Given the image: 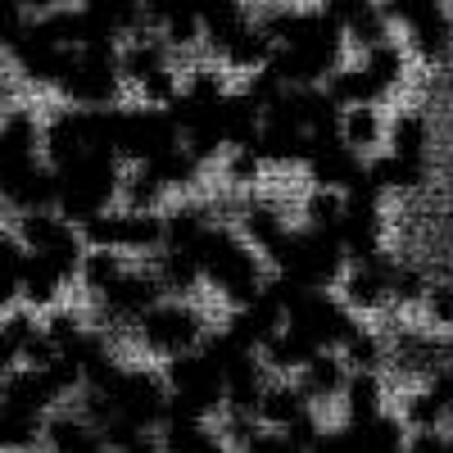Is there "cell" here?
<instances>
[{
  "mask_svg": "<svg viewBox=\"0 0 453 453\" xmlns=\"http://www.w3.org/2000/svg\"><path fill=\"white\" fill-rule=\"evenodd\" d=\"M273 36V59L268 68L286 87H322L331 73L345 64L349 36L322 5L299 10V5H273L258 14Z\"/></svg>",
  "mask_w": 453,
  "mask_h": 453,
  "instance_id": "6da1fadb",
  "label": "cell"
},
{
  "mask_svg": "<svg viewBox=\"0 0 453 453\" xmlns=\"http://www.w3.org/2000/svg\"><path fill=\"white\" fill-rule=\"evenodd\" d=\"M226 82H222V68H191L181 73V87L168 104L173 123L181 132V145L196 150V155L209 164L226 150V136H222V119H226Z\"/></svg>",
  "mask_w": 453,
  "mask_h": 453,
  "instance_id": "7a4b0ae2",
  "label": "cell"
},
{
  "mask_svg": "<svg viewBox=\"0 0 453 453\" xmlns=\"http://www.w3.org/2000/svg\"><path fill=\"white\" fill-rule=\"evenodd\" d=\"M273 281L286 290H331L349 268V254L331 232H313V226H290L286 241L268 254Z\"/></svg>",
  "mask_w": 453,
  "mask_h": 453,
  "instance_id": "3957f363",
  "label": "cell"
},
{
  "mask_svg": "<svg viewBox=\"0 0 453 453\" xmlns=\"http://www.w3.org/2000/svg\"><path fill=\"white\" fill-rule=\"evenodd\" d=\"M263 263L268 258L236 232V222H213L204 245H200V273L232 309H241L245 299H254L263 286H268Z\"/></svg>",
  "mask_w": 453,
  "mask_h": 453,
  "instance_id": "277c9868",
  "label": "cell"
},
{
  "mask_svg": "<svg viewBox=\"0 0 453 453\" xmlns=\"http://www.w3.org/2000/svg\"><path fill=\"white\" fill-rule=\"evenodd\" d=\"M119 191H123V159L109 155V150H96V155L55 168V209L78 226L119 204Z\"/></svg>",
  "mask_w": 453,
  "mask_h": 453,
  "instance_id": "5b68a950",
  "label": "cell"
},
{
  "mask_svg": "<svg viewBox=\"0 0 453 453\" xmlns=\"http://www.w3.org/2000/svg\"><path fill=\"white\" fill-rule=\"evenodd\" d=\"M55 91H59L64 104H78V109H109V104H119V96L127 91L123 68H119V46H104V42L78 46L68 55Z\"/></svg>",
  "mask_w": 453,
  "mask_h": 453,
  "instance_id": "8992f818",
  "label": "cell"
},
{
  "mask_svg": "<svg viewBox=\"0 0 453 453\" xmlns=\"http://www.w3.org/2000/svg\"><path fill=\"white\" fill-rule=\"evenodd\" d=\"M119 68L123 82L141 96V104H173L181 73H177V50L168 42H159L155 32H136L132 42L119 46Z\"/></svg>",
  "mask_w": 453,
  "mask_h": 453,
  "instance_id": "52a82bcc",
  "label": "cell"
},
{
  "mask_svg": "<svg viewBox=\"0 0 453 453\" xmlns=\"http://www.w3.org/2000/svg\"><path fill=\"white\" fill-rule=\"evenodd\" d=\"M132 335H136V345L145 349V354H155V358H177V354H191V349H200L204 345V335H209V318L191 304V299H159L155 309H150L136 326H132Z\"/></svg>",
  "mask_w": 453,
  "mask_h": 453,
  "instance_id": "ba28073f",
  "label": "cell"
},
{
  "mask_svg": "<svg viewBox=\"0 0 453 453\" xmlns=\"http://www.w3.org/2000/svg\"><path fill=\"white\" fill-rule=\"evenodd\" d=\"M164 381H168V395H173L168 418H173V412H177V418H213L218 408H226L222 372L213 367V358H209L204 349H191V354L168 358Z\"/></svg>",
  "mask_w": 453,
  "mask_h": 453,
  "instance_id": "9c48e42d",
  "label": "cell"
},
{
  "mask_svg": "<svg viewBox=\"0 0 453 453\" xmlns=\"http://www.w3.org/2000/svg\"><path fill=\"white\" fill-rule=\"evenodd\" d=\"M181 145V132L173 123V113L164 104H119V150L123 164H155L159 155Z\"/></svg>",
  "mask_w": 453,
  "mask_h": 453,
  "instance_id": "30bf717a",
  "label": "cell"
},
{
  "mask_svg": "<svg viewBox=\"0 0 453 453\" xmlns=\"http://www.w3.org/2000/svg\"><path fill=\"white\" fill-rule=\"evenodd\" d=\"M281 295H286V322L295 331H304L318 349H340L349 340V331L358 326L354 309L331 290H286L281 286Z\"/></svg>",
  "mask_w": 453,
  "mask_h": 453,
  "instance_id": "8fae6325",
  "label": "cell"
},
{
  "mask_svg": "<svg viewBox=\"0 0 453 453\" xmlns=\"http://www.w3.org/2000/svg\"><path fill=\"white\" fill-rule=\"evenodd\" d=\"M82 241L87 245H104V250H119L127 258H136V254L155 258L164 250V213H141V209L113 204V209L96 213L91 222H82Z\"/></svg>",
  "mask_w": 453,
  "mask_h": 453,
  "instance_id": "7c38bea8",
  "label": "cell"
},
{
  "mask_svg": "<svg viewBox=\"0 0 453 453\" xmlns=\"http://www.w3.org/2000/svg\"><path fill=\"white\" fill-rule=\"evenodd\" d=\"M73 50H78V46H68L64 36H55L46 19H32L27 32L14 42V50H10L5 59H10V68H14L19 82H27V87H50V91H55V82H59V73H64V64H68Z\"/></svg>",
  "mask_w": 453,
  "mask_h": 453,
  "instance_id": "4fadbf2b",
  "label": "cell"
},
{
  "mask_svg": "<svg viewBox=\"0 0 453 453\" xmlns=\"http://www.w3.org/2000/svg\"><path fill=\"white\" fill-rule=\"evenodd\" d=\"M395 268L399 263L381 250V254H367V258H349L345 277H340V299L354 309V313H376L395 304Z\"/></svg>",
  "mask_w": 453,
  "mask_h": 453,
  "instance_id": "5bb4252c",
  "label": "cell"
},
{
  "mask_svg": "<svg viewBox=\"0 0 453 453\" xmlns=\"http://www.w3.org/2000/svg\"><path fill=\"white\" fill-rule=\"evenodd\" d=\"M363 164L367 159L358 155L345 136H340V127H331V132H318L313 136L304 173H309L313 186H322V191H349V186L358 181V173H363Z\"/></svg>",
  "mask_w": 453,
  "mask_h": 453,
  "instance_id": "9a60e30c",
  "label": "cell"
},
{
  "mask_svg": "<svg viewBox=\"0 0 453 453\" xmlns=\"http://www.w3.org/2000/svg\"><path fill=\"white\" fill-rule=\"evenodd\" d=\"M82 19L87 42L123 46L136 32H145V0H73Z\"/></svg>",
  "mask_w": 453,
  "mask_h": 453,
  "instance_id": "2e32d148",
  "label": "cell"
},
{
  "mask_svg": "<svg viewBox=\"0 0 453 453\" xmlns=\"http://www.w3.org/2000/svg\"><path fill=\"white\" fill-rule=\"evenodd\" d=\"M42 119L27 104H10L0 113V181L42 164Z\"/></svg>",
  "mask_w": 453,
  "mask_h": 453,
  "instance_id": "e0dca14e",
  "label": "cell"
},
{
  "mask_svg": "<svg viewBox=\"0 0 453 453\" xmlns=\"http://www.w3.org/2000/svg\"><path fill=\"white\" fill-rule=\"evenodd\" d=\"M145 32H155L177 55L191 50V46H204L196 0H145Z\"/></svg>",
  "mask_w": 453,
  "mask_h": 453,
  "instance_id": "ac0fdd59",
  "label": "cell"
},
{
  "mask_svg": "<svg viewBox=\"0 0 453 453\" xmlns=\"http://www.w3.org/2000/svg\"><path fill=\"white\" fill-rule=\"evenodd\" d=\"M236 232L268 258L281 241H286V232H290V218H286V204L281 200H268V196H245L241 204H236Z\"/></svg>",
  "mask_w": 453,
  "mask_h": 453,
  "instance_id": "d6986e66",
  "label": "cell"
},
{
  "mask_svg": "<svg viewBox=\"0 0 453 453\" xmlns=\"http://www.w3.org/2000/svg\"><path fill=\"white\" fill-rule=\"evenodd\" d=\"M403 422L412 431H444V422H453V367H440L422 390L408 395Z\"/></svg>",
  "mask_w": 453,
  "mask_h": 453,
  "instance_id": "ffe728a7",
  "label": "cell"
},
{
  "mask_svg": "<svg viewBox=\"0 0 453 453\" xmlns=\"http://www.w3.org/2000/svg\"><path fill=\"white\" fill-rule=\"evenodd\" d=\"M0 204H5L14 218L55 209V168L42 159V164H32V168L5 177V181H0Z\"/></svg>",
  "mask_w": 453,
  "mask_h": 453,
  "instance_id": "44dd1931",
  "label": "cell"
},
{
  "mask_svg": "<svg viewBox=\"0 0 453 453\" xmlns=\"http://www.w3.org/2000/svg\"><path fill=\"white\" fill-rule=\"evenodd\" d=\"M68 286H73V277L64 268H55V263L42 258V254H27L23 258V277H19V304H27L36 313H50L55 304H64Z\"/></svg>",
  "mask_w": 453,
  "mask_h": 453,
  "instance_id": "7402d4cb",
  "label": "cell"
},
{
  "mask_svg": "<svg viewBox=\"0 0 453 453\" xmlns=\"http://www.w3.org/2000/svg\"><path fill=\"white\" fill-rule=\"evenodd\" d=\"M42 444H46V453H113L82 412H50Z\"/></svg>",
  "mask_w": 453,
  "mask_h": 453,
  "instance_id": "603a6c76",
  "label": "cell"
},
{
  "mask_svg": "<svg viewBox=\"0 0 453 453\" xmlns=\"http://www.w3.org/2000/svg\"><path fill=\"white\" fill-rule=\"evenodd\" d=\"M358 68L367 73V82L376 87V96L386 100V96H395V91L403 87V78H408V46H399L395 36H390V42L363 50Z\"/></svg>",
  "mask_w": 453,
  "mask_h": 453,
  "instance_id": "cb8c5ba5",
  "label": "cell"
},
{
  "mask_svg": "<svg viewBox=\"0 0 453 453\" xmlns=\"http://www.w3.org/2000/svg\"><path fill=\"white\" fill-rule=\"evenodd\" d=\"M295 386L304 390L313 403H322V399H335V395H345V386H349V363L340 358L335 349H322V354H318L309 367H299Z\"/></svg>",
  "mask_w": 453,
  "mask_h": 453,
  "instance_id": "d4e9b609",
  "label": "cell"
},
{
  "mask_svg": "<svg viewBox=\"0 0 453 453\" xmlns=\"http://www.w3.org/2000/svg\"><path fill=\"white\" fill-rule=\"evenodd\" d=\"M150 268H155L164 295H173V299H191V290L204 281L200 258H196L191 250H173V245H164L155 258H150Z\"/></svg>",
  "mask_w": 453,
  "mask_h": 453,
  "instance_id": "484cf974",
  "label": "cell"
},
{
  "mask_svg": "<svg viewBox=\"0 0 453 453\" xmlns=\"http://www.w3.org/2000/svg\"><path fill=\"white\" fill-rule=\"evenodd\" d=\"M318 354H322V349L313 345V340H309L304 331H295L290 322L268 340V345L258 349V358L268 363V372H299V367H309Z\"/></svg>",
  "mask_w": 453,
  "mask_h": 453,
  "instance_id": "4316f807",
  "label": "cell"
},
{
  "mask_svg": "<svg viewBox=\"0 0 453 453\" xmlns=\"http://www.w3.org/2000/svg\"><path fill=\"white\" fill-rule=\"evenodd\" d=\"M132 268V258L119 250H104V245H87L82 254V268H78V286L87 290V299H100L113 281Z\"/></svg>",
  "mask_w": 453,
  "mask_h": 453,
  "instance_id": "83f0119b",
  "label": "cell"
},
{
  "mask_svg": "<svg viewBox=\"0 0 453 453\" xmlns=\"http://www.w3.org/2000/svg\"><path fill=\"white\" fill-rule=\"evenodd\" d=\"M340 136H345L363 159H372L376 150L386 145V119H381V109L376 104H354L340 113Z\"/></svg>",
  "mask_w": 453,
  "mask_h": 453,
  "instance_id": "f1b7e54d",
  "label": "cell"
},
{
  "mask_svg": "<svg viewBox=\"0 0 453 453\" xmlns=\"http://www.w3.org/2000/svg\"><path fill=\"white\" fill-rule=\"evenodd\" d=\"M164 453H222V440L204 426V418H173L159 426Z\"/></svg>",
  "mask_w": 453,
  "mask_h": 453,
  "instance_id": "f546056e",
  "label": "cell"
},
{
  "mask_svg": "<svg viewBox=\"0 0 453 453\" xmlns=\"http://www.w3.org/2000/svg\"><path fill=\"white\" fill-rule=\"evenodd\" d=\"M168 186L150 173V168H141V164H132L127 173H123V191H119V204L123 209H141V213H164V204H168Z\"/></svg>",
  "mask_w": 453,
  "mask_h": 453,
  "instance_id": "4dcf8cb0",
  "label": "cell"
},
{
  "mask_svg": "<svg viewBox=\"0 0 453 453\" xmlns=\"http://www.w3.org/2000/svg\"><path fill=\"white\" fill-rule=\"evenodd\" d=\"M345 408H349V426L381 418V412H386V390H381V376H376V372H349V386H345Z\"/></svg>",
  "mask_w": 453,
  "mask_h": 453,
  "instance_id": "1f68e13d",
  "label": "cell"
},
{
  "mask_svg": "<svg viewBox=\"0 0 453 453\" xmlns=\"http://www.w3.org/2000/svg\"><path fill=\"white\" fill-rule=\"evenodd\" d=\"M340 218H345V196H340V191H322V186H313V191L304 196V226L335 236L340 232Z\"/></svg>",
  "mask_w": 453,
  "mask_h": 453,
  "instance_id": "d6a6232c",
  "label": "cell"
},
{
  "mask_svg": "<svg viewBox=\"0 0 453 453\" xmlns=\"http://www.w3.org/2000/svg\"><path fill=\"white\" fill-rule=\"evenodd\" d=\"M335 354L349 363V372H376V367H381V358H386V345H381V335H376V331L354 326L349 340H345Z\"/></svg>",
  "mask_w": 453,
  "mask_h": 453,
  "instance_id": "836d02e7",
  "label": "cell"
},
{
  "mask_svg": "<svg viewBox=\"0 0 453 453\" xmlns=\"http://www.w3.org/2000/svg\"><path fill=\"white\" fill-rule=\"evenodd\" d=\"M263 168H268V164L258 159V150H222V177H226L232 191H245L250 196Z\"/></svg>",
  "mask_w": 453,
  "mask_h": 453,
  "instance_id": "e575fe53",
  "label": "cell"
},
{
  "mask_svg": "<svg viewBox=\"0 0 453 453\" xmlns=\"http://www.w3.org/2000/svg\"><path fill=\"white\" fill-rule=\"evenodd\" d=\"M27 23H32V14L23 0H0V55L14 50V42L27 32Z\"/></svg>",
  "mask_w": 453,
  "mask_h": 453,
  "instance_id": "d590c367",
  "label": "cell"
},
{
  "mask_svg": "<svg viewBox=\"0 0 453 453\" xmlns=\"http://www.w3.org/2000/svg\"><path fill=\"white\" fill-rule=\"evenodd\" d=\"M422 309H426L431 326H453V286H431Z\"/></svg>",
  "mask_w": 453,
  "mask_h": 453,
  "instance_id": "8d00e7d4",
  "label": "cell"
},
{
  "mask_svg": "<svg viewBox=\"0 0 453 453\" xmlns=\"http://www.w3.org/2000/svg\"><path fill=\"white\" fill-rule=\"evenodd\" d=\"M403 453H449V435L444 431H412Z\"/></svg>",
  "mask_w": 453,
  "mask_h": 453,
  "instance_id": "74e56055",
  "label": "cell"
},
{
  "mask_svg": "<svg viewBox=\"0 0 453 453\" xmlns=\"http://www.w3.org/2000/svg\"><path fill=\"white\" fill-rule=\"evenodd\" d=\"M309 453H354L349 426H345V431H322V435L309 444Z\"/></svg>",
  "mask_w": 453,
  "mask_h": 453,
  "instance_id": "f35d334b",
  "label": "cell"
},
{
  "mask_svg": "<svg viewBox=\"0 0 453 453\" xmlns=\"http://www.w3.org/2000/svg\"><path fill=\"white\" fill-rule=\"evenodd\" d=\"M367 5H381V0H322V10H326L335 23L354 19V14H358V10H367Z\"/></svg>",
  "mask_w": 453,
  "mask_h": 453,
  "instance_id": "ab89813d",
  "label": "cell"
},
{
  "mask_svg": "<svg viewBox=\"0 0 453 453\" xmlns=\"http://www.w3.org/2000/svg\"><path fill=\"white\" fill-rule=\"evenodd\" d=\"M23 5H27V14H32V19H42V14H50V10H59V5H64V0H23Z\"/></svg>",
  "mask_w": 453,
  "mask_h": 453,
  "instance_id": "60d3db41",
  "label": "cell"
},
{
  "mask_svg": "<svg viewBox=\"0 0 453 453\" xmlns=\"http://www.w3.org/2000/svg\"><path fill=\"white\" fill-rule=\"evenodd\" d=\"M10 104H19V100H14V82L5 78V73H0V113H5Z\"/></svg>",
  "mask_w": 453,
  "mask_h": 453,
  "instance_id": "b9f144b4",
  "label": "cell"
},
{
  "mask_svg": "<svg viewBox=\"0 0 453 453\" xmlns=\"http://www.w3.org/2000/svg\"><path fill=\"white\" fill-rule=\"evenodd\" d=\"M10 453H36V449H10Z\"/></svg>",
  "mask_w": 453,
  "mask_h": 453,
  "instance_id": "7bdbcfd3",
  "label": "cell"
},
{
  "mask_svg": "<svg viewBox=\"0 0 453 453\" xmlns=\"http://www.w3.org/2000/svg\"><path fill=\"white\" fill-rule=\"evenodd\" d=\"M273 5H290V0H273Z\"/></svg>",
  "mask_w": 453,
  "mask_h": 453,
  "instance_id": "ee69618b",
  "label": "cell"
},
{
  "mask_svg": "<svg viewBox=\"0 0 453 453\" xmlns=\"http://www.w3.org/2000/svg\"><path fill=\"white\" fill-rule=\"evenodd\" d=\"M0 209H5V204H0Z\"/></svg>",
  "mask_w": 453,
  "mask_h": 453,
  "instance_id": "f6af8a7d",
  "label": "cell"
}]
</instances>
